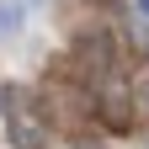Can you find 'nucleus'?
Segmentation results:
<instances>
[{
	"mask_svg": "<svg viewBox=\"0 0 149 149\" xmlns=\"http://www.w3.org/2000/svg\"><path fill=\"white\" fill-rule=\"evenodd\" d=\"M27 27V6L22 0H0V43H16Z\"/></svg>",
	"mask_w": 149,
	"mask_h": 149,
	"instance_id": "nucleus-1",
	"label": "nucleus"
},
{
	"mask_svg": "<svg viewBox=\"0 0 149 149\" xmlns=\"http://www.w3.org/2000/svg\"><path fill=\"white\" fill-rule=\"evenodd\" d=\"M11 139H16V149H37V123L27 117V112L11 117Z\"/></svg>",
	"mask_w": 149,
	"mask_h": 149,
	"instance_id": "nucleus-2",
	"label": "nucleus"
},
{
	"mask_svg": "<svg viewBox=\"0 0 149 149\" xmlns=\"http://www.w3.org/2000/svg\"><path fill=\"white\" fill-rule=\"evenodd\" d=\"M139 112H149V74H144V85H139Z\"/></svg>",
	"mask_w": 149,
	"mask_h": 149,
	"instance_id": "nucleus-3",
	"label": "nucleus"
},
{
	"mask_svg": "<svg viewBox=\"0 0 149 149\" xmlns=\"http://www.w3.org/2000/svg\"><path fill=\"white\" fill-rule=\"evenodd\" d=\"M139 11H144V16H149V0H139Z\"/></svg>",
	"mask_w": 149,
	"mask_h": 149,
	"instance_id": "nucleus-4",
	"label": "nucleus"
}]
</instances>
